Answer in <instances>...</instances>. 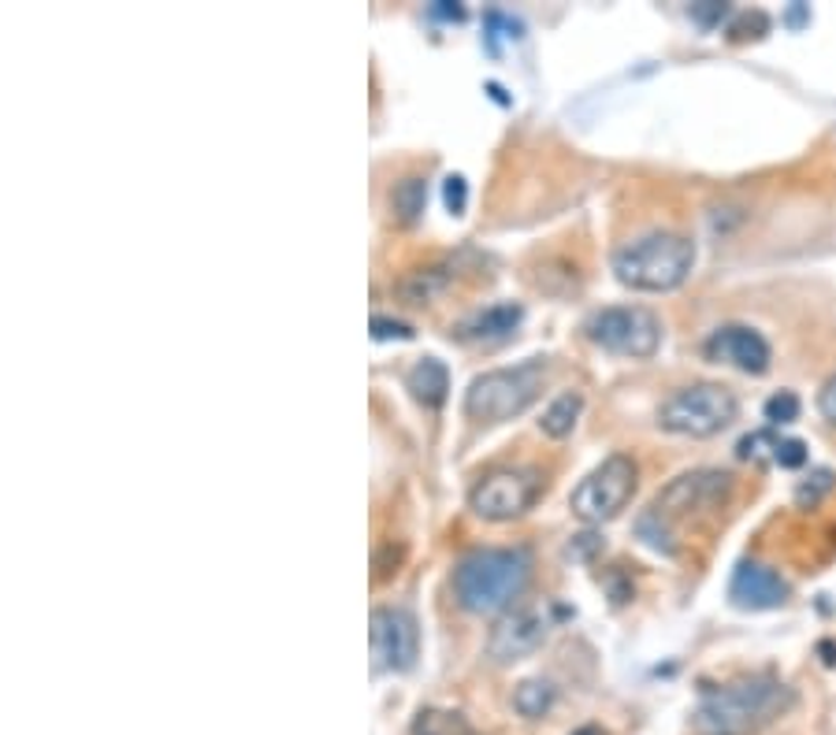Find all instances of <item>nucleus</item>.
<instances>
[{
    "label": "nucleus",
    "instance_id": "13",
    "mask_svg": "<svg viewBox=\"0 0 836 735\" xmlns=\"http://www.w3.org/2000/svg\"><path fill=\"white\" fill-rule=\"evenodd\" d=\"M729 598L736 609H747V612L780 609L788 601V584L762 561H740L732 572Z\"/></svg>",
    "mask_w": 836,
    "mask_h": 735
},
{
    "label": "nucleus",
    "instance_id": "7",
    "mask_svg": "<svg viewBox=\"0 0 836 735\" xmlns=\"http://www.w3.org/2000/svg\"><path fill=\"white\" fill-rule=\"evenodd\" d=\"M587 339L602 345L610 353L632 356V361H647V356L658 353L662 345V323L651 308L643 305H610L599 308L595 316L587 320Z\"/></svg>",
    "mask_w": 836,
    "mask_h": 735
},
{
    "label": "nucleus",
    "instance_id": "26",
    "mask_svg": "<svg viewBox=\"0 0 836 735\" xmlns=\"http://www.w3.org/2000/svg\"><path fill=\"white\" fill-rule=\"evenodd\" d=\"M829 490H833V472H829V468H818V472L807 476V483H799L796 498L799 501H818L822 494H829Z\"/></svg>",
    "mask_w": 836,
    "mask_h": 735
},
{
    "label": "nucleus",
    "instance_id": "31",
    "mask_svg": "<svg viewBox=\"0 0 836 735\" xmlns=\"http://www.w3.org/2000/svg\"><path fill=\"white\" fill-rule=\"evenodd\" d=\"M573 735H606V728H599V724H584V728H576Z\"/></svg>",
    "mask_w": 836,
    "mask_h": 735
},
{
    "label": "nucleus",
    "instance_id": "9",
    "mask_svg": "<svg viewBox=\"0 0 836 735\" xmlns=\"http://www.w3.org/2000/svg\"><path fill=\"white\" fill-rule=\"evenodd\" d=\"M368 643H372L376 673H406L420 657V628L417 617L401 606H379L368 620Z\"/></svg>",
    "mask_w": 836,
    "mask_h": 735
},
{
    "label": "nucleus",
    "instance_id": "2",
    "mask_svg": "<svg viewBox=\"0 0 836 735\" xmlns=\"http://www.w3.org/2000/svg\"><path fill=\"white\" fill-rule=\"evenodd\" d=\"M532 579V557L506 546H484L465 553L454 568V598L468 612H502L524 595Z\"/></svg>",
    "mask_w": 836,
    "mask_h": 735
},
{
    "label": "nucleus",
    "instance_id": "24",
    "mask_svg": "<svg viewBox=\"0 0 836 735\" xmlns=\"http://www.w3.org/2000/svg\"><path fill=\"white\" fill-rule=\"evenodd\" d=\"M774 464H780V468H803V464H807V442H803V439H777Z\"/></svg>",
    "mask_w": 836,
    "mask_h": 735
},
{
    "label": "nucleus",
    "instance_id": "8",
    "mask_svg": "<svg viewBox=\"0 0 836 735\" xmlns=\"http://www.w3.org/2000/svg\"><path fill=\"white\" fill-rule=\"evenodd\" d=\"M539 490H543V479L535 468L498 464L476 479V487L468 490V506L484 520H513L535 506Z\"/></svg>",
    "mask_w": 836,
    "mask_h": 735
},
{
    "label": "nucleus",
    "instance_id": "22",
    "mask_svg": "<svg viewBox=\"0 0 836 735\" xmlns=\"http://www.w3.org/2000/svg\"><path fill=\"white\" fill-rule=\"evenodd\" d=\"M777 439L780 434L774 431H755V434H743L740 445H736V453L743 457V461H774V450H777Z\"/></svg>",
    "mask_w": 836,
    "mask_h": 735
},
{
    "label": "nucleus",
    "instance_id": "21",
    "mask_svg": "<svg viewBox=\"0 0 836 735\" xmlns=\"http://www.w3.org/2000/svg\"><path fill=\"white\" fill-rule=\"evenodd\" d=\"M769 428H785V423H796L799 420V398L791 394V390H777L774 398L762 405Z\"/></svg>",
    "mask_w": 836,
    "mask_h": 735
},
{
    "label": "nucleus",
    "instance_id": "27",
    "mask_svg": "<svg viewBox=\"0 0 836 735\" xmlns=\"http://www.w3.org/2000/svg\"><path fill=\"white\" fill-rule=\"evenodd\" d=\"M725 16H729V4H718V0H702V4H691V19H696L702 30L721 27Z\"/></svg>",
    "mask_w": 836,
    "mask_h": 735
},
{
    "label": "nucleus",
    "instance_id": "20",
    "mask_svg": "<svg viewBox=\"0 0 836 735\" xmlns=\"http://www.w3.org/2000/svg\"><path fill=\"white\" fill-rule=\"evenodd\" d=\"M443 272H446V267H420V272H412L398 290H401V294H406L409 301H417V305H424V301H431L435 294H439V290H446V283H450V278H446Z\"/></svg>",
    "mask_w": 836,
    "mask_h": 735
},
{
    "label": "nucleus",
    "instance_id": "29",
    "mask_svg": "<svg viewBox=\"0 0 836 735\" xmlns=\"http://www.w3.org/2000/svg\"><path fill=\"white\" fill-rule=\"evenodd\" d=\"M818 409H822L825 420L836 423V375L825 379V386H822V394H818Z\"/></svg>",
    "mask_w": 836,
    "mask_h": 735
},
{
    "label": "nucleus",
    "instance_id": "10",
    "mask_svg": "<svg viewBox=\"0 0 836 735\" xmlns=\"http://www.w3.org/2000/svg\"><path fill=\"white\" fill-rule=\"evenodd\" d=\"M732 490V476L721 472V468H696V472H684L669 483L662 494L654 498L651 512H658L669 528L680 517H691V512H710L721 509L725 498Z\"/></svg>",
    "mask_w": 836,
    "mask_h": 735
},
{
    "label": "nucleus",
    "instance_id": "6",
    "mask_svg": "<svg viewBox=\"0 0 836 735\" xmlns=\"http://www.w3.org/2000/svg\"><path fill=\"white\" fill-rule=\"evenodd\" d=\"M635 487H640V468L629 453H610L606 461L595 464L580 479L568 506L584 523H606L629 506Z\"/></svg>",
    "mask_w": 836,
    "mask_h": 735
},
{
    "label": "nucleus",
    "instance_id": "25",
    "mask_svg": "<svg viewBox=\"0 0 836 735\" xmlns=\"http://www.w3.org/2000/svg\"><path fill=\"white\" fill-rule=\"evenodd\" d=\"M412 334H417V331H412L406 320L372 316V339H376V342H387V339H401V342H406V339H412Z\"/></svg>",
    "mask_w": 836,
    "mask_h": 735
},
{
    "label": "nucleus",
    "instance_id": "30",
    "mask_svg": "<svg viewBox=\"0 0 836 735\" xmlns=\"http://www.w3.org/2000/svg\"><path fill=\"white\" fill-rule=\"evenodd\" d=\"M431 16L435 19H465V8L454 4V0H439V4H431Z\"/></svg>",
    "mask_w": 836,
    "mask_h": 735
},
{
    "label": "nucleus",
    "instance_id": "17",
    "mask_svg": "<svg viewBox=\"0 0 836 735\" xmlns=\"http://www.w3.org/2000/svg\"><path fill=\"white\" fill-rule=\"evenodd\" d=\"M580 412H584V398H580L576 390H565V394H557L551 401V409L543 412L539 428L543 434H551V439H565V434H573Z\"/></svg>",
    "mask_w": 836,
    "mask_h": 735
},
{
    "label": "nucleus",
    "instance_id": "14",
    "mask_svg": "<svg viewBox=\"0 0 836 735\" xmlns=\"http://www.w3.org/2000/svg\"><path fill=\"white\" fill-rule=\"evenodd\" d=\"M521 320H524V308L517 305V301H498V305H490L484 312H476V316H468L461 327H457V339H468V342L506 339L509 331H517Z\"/></svg>",
    "mask_w": 836,
    "mask_h": 735
},
{
    "label": "nucleus",
    "instance_id": "15",
    "mask_svg": "<svg viewBox=\"0 0 836 735\" xmlns=\"http://www.w3.org/2000/svg\"><path fill=\"white\" fill-rule=\"evenodd\" d=\"M406 383L412 390V398L424 401V405H443L446 394H450V367H446L439 356H424L409 367Z\"/></svg>",
    "mask_w": 836,
    "mask_h": 735
},
{
    "label": "nucleus",
    "instance_id": "4",
    "mask_svg": "<svg viewBox=\"0 0 836 735\" xmlns=\"http://www.w3.org/2000/svg\"><path fill=\"white\" fill-rule=\"evenodd\" d=\"M543 379H546L543 356L476 375L465 390V416H473L479 423H506L513 416H521L539 398Z\"/></svg>",
    "mask_w": 836,
    "mask_h": 735
},
{
    "label": "nucleus",
    "instance_id": "5",
    "mask_svg": "<svg viewBox=\"0 0 836 735\" xmlns=\"http://www.w3.org/2000/svg\"><path fill=\"white\" fill-rule=\"evenodd\" d=\"M736 416H740V401L729 386L691 383L662 401L658 428L669 434H688V439H710L729 428Z\"/></svg>",
    "mask_w": 836,
    "mask_h": 735
},
{
    "label": "nucleus",
    "instance_id": "19",
    "mask_svg": "<svg viewBox=\"0 0 836 735\" xmlns=\"http://www.w3.org/2000/svg\"><path fill=\"white\" fill-rule=\"evenodd\" d=\"M412 735H473L461 713L446 709H420V717L412 721Z\"/></svg>",
    "mask_w": 836,
    "mask_h": 735
},
{
    "label": "nucleus",
    "instance_id": "1",
    "mask_svg": "<svg viewBox=\"0 0 836 735\" xmlns=\"http://www.w3.org/2000/svg\"><path fill=\"white\" fill-rule=\"evenodd\" d=\"M791 702V690L774 676H747L725 687L702 690L696 706V732L702 735H747L774 721Z\"/></svg>",
    "mask_w": 836,
    "mask_h": 735
},
{
    "label": "nucleus",
    "instance_id": "23",
    "mask_svg": "<svg viewBox=\"0 0 836 735\" xmlns=\"http://www.w3.org/2000/svg\"><path fill=\"white\" fill-rule=\"evenodd\" d=\"M487 33H484V38H487V49L490 52H498V38H506V33H509V38L513 41H517L521 38V19H513V16H506V11H487Z\"/></svg>",
    "mask_w": 836,
    "mask_h": 735
},
{
    "label": "nucleus",
    "instance_id": "18",
    "mask_svg": "<svg viewBox=\"0 0 836 735\" xmlns=\"http://www.w3.org/2000/svg\"><path fill=\"white\" fill-rule=\"evenodd\" d=\"M554 706V684L551 679H524V684L513 690V709L521 713V717H543L546 709Z\"/></svg>",
    "mask_w": 836,
    "mask_h": 735
},
{
    "label": "nucleus",
    "instance_id": "11",
    "mask_svg": "<svg viewBox=\"0 0 836 735\" xmlns=\"http://www.w3.org/2000/svg\"><path fill=\"white\" fill-rule=\"evenodd\" d=\"M702 353L710 356L713 364H732L747 375H762L769 372V342L747 323H725L702 342Z\"/></svg>",
    "mask_w": 836,
    "mask_h": 735
},
{
    "label": "nucleus",
    "instance_id": "16",
    "mask_svg": "<svg viewBox=\"0 0 836 735\" xmlns=\"http://www.w3.org/2000/svg\"><path fill=\"white\" fill-rule=\"evenodd\" d=\"M390 208H395L398 223L412 227V223L424 216V208H428V178L406 175L401 183H395V189H390Z\"/></svg>",
    "mask_w": 836,
    "mask_h": 735
},
{
    "label": "nucleus",
    "instance_id": "28",
    "mask_svg": "<svg viewBox=\"0 0 836 735\" xmlns=\"http://www.w3.org/2000/svg\"><path fill=\"white\" fill-rule=\"evenodd\" d=\"M443 200H446V208L454 212V216H461L465 212V205H468V183L461 175H450L443 183Z\"/></svg>",
    "mask_w": 836,
    "mask_h": 735
},
{
    "label": "nucleus",
    "instance_id": "12",
    "mask_svg": "<svg viewBox=\"0 0 836 735\" xmlns=\"http://www.w3.org/2000/svg\"><path fill=\"white\" fill-rule=\"evenodd\" d=\"M546 628H551V624H546L539 609L506 612L487 635V654L502 665L521 661V657H528L532 650H539L546 639Z\"/></svg>",
    "mask_w": 836,
    "mask_h": 735
},
{
    "label": "nucleus",
    "instance_id": "3",
    "mask_svg": "<svg viewBox=\"0 0 836 735\" xmlns=\"http://www.w3.org/2000/svg\"><path fill=\"white\" fill-rule=\"evenodd\" d=\"M696 267V245L684 234L651 231L643 238L624 242L613 253V275L621 286L640 290V294H665L677 290Z\"/></svg>",
    "mask_w": 836,
    "mask_h": 735
}]
</instances>
